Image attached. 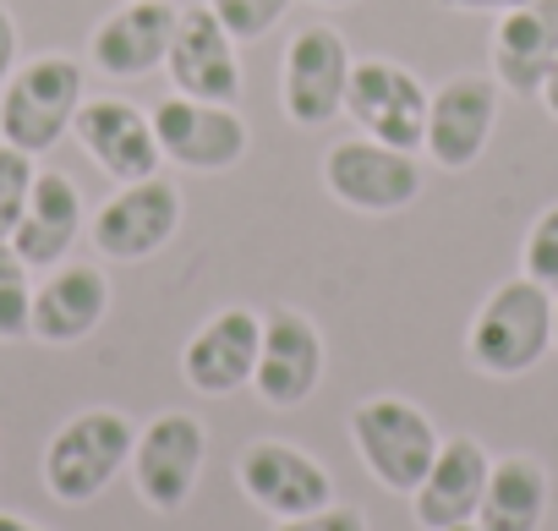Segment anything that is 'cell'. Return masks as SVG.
Segmentation results:
<instances>
[{"label":"cell","instance_id":"obj_29","mask_svg":"<svg viewBox=\"0 0 558 531\" xmlns=\"http://www.w3.org/2000/svg\"><path fill=\"white\" fill-rule=\"evenodd\" d=\"M438 7H449V12H493V17H504V12L525 7V0H438Z\"/></svg>","mask_w":558,"mask_h":531},{"label":"cell","instance_id":"obj_14","mask_svg":"<svg viewBox=\"0 0 558 531\" xmlns=\"http://www.w3.org/2000/svg\"><path fill=\"white\" fill-rule=\"evenodd\" d=\"M324 378V335L313 329L307 313H291V307H274L263 318V351H257V373H252V389L291 411L302 400H313Z\"/></svg>","mask_w":558,"mask_h":531},{"label":"cell","instance_id":"obj_8","mask_svg":"<svg viewBox=\"0 0 558 531\" xmlns=\"http://www.w3.org/2000/svg\"><path fill=\"white\" fill-rule=\"evenodd\" d=\"M427 88L395 67V61H356L351 67V88H345V116L389 148H422L427 137Z\"/></svg>","mask_w":558,"mask_h":531},{"label":"cell","instance_id":"obj_1","mask_svg":"<svg viewBox=\"0 0 558 531\" xmlns=\"http://www.w3.org/2000/svg\"><path fill=\"white\" fill-rule=\"evenodd\" d=\"M465 351H471V367L487 373V378H520V373H531L553 351V291L536 286L531 275L504 280L482 302V313L471 318Z\"/></svg>","mask_w":558,"mask_h":531},{"label":"cell","instance_id":"obj_21","mask_svg":"<svg viewBox=\"0 0 558 531\" xmlns=\"http://www.w3.org/2000/svg\"><path fill=\"white\" fill-rule=\"evenodd\" d=\"M83 192H77V181L72 176H61V170H39V181H34V197H28V208H23V225L12 230V246H17V257L28 263V269H61L66 263V252L77 246V236H83Z\"/></svg>","mask_w":558,"mask_h":531},{"label":"cell","instance_id":"obj_20","mask_svg":"<svg viewBox=\"0 0 558 531\" xmlns=\"http://www.w3.org/2000/svg\"><path fill=\"white\" fill-rule=\"evenodd\" d=\"M110 313V280L94 263H61L50 269V280L34 291V324L28 335L45 346H77L88 340Z\"/></svg>","mask_w":558,"mask_h":531},{"label":"cell","instance_id":"obj_23","mask_svg":"<svg viewBox=\"0 0 558 531\" xmlns=\"http://www.w3.org/2000/svg\"><path fill=\"white\" fill-rule=\"evenodd\" d=\"M34 324V280L12 241H0V340H28Z\"/></svg>","mask_w":558,"mask_h":531},{"label":"cell","instance_id":"obj_15","mask_svg":"<svg viewBox=\"0 0 558 531\" xmlns=\"http://www.w3.org/2000/svg\"><path fill=\"white\" fill-rule=\"evenodd\" d=\"M170 83L186 99H214V105H235L241 94V61H235V39L225 34V23L208 7H186L175 17V39H170Z\"/></svg>","mask_w":558,"mask_h":531},{"label":"cell","instance_id":"obj_27","mask_svg":"<svg viewBox=\"0 0 558 531\" xmlns=\"http://www.w3.org/2000/svg\"><path fill=\"white\" fill-rule=\"evenodd\" d=\"M274 531H367V515L351 509V504H329V509H313V515H296V520H279Z\"/></svg>","mask_w":558,"mask_h":531},{"label":"cell","instance_id":"obj_3","mask_svg":"<svg viewBox=\"0 0 558 531\" xmlns=\"http://www.w3.org/2000/svg\"><path fill=\"white\" fill-rule=\"evenodd\" d=\"M132 444L137 427L121 411H77L45 449V487L61 504H94L121 476V466H132Z\"/></svg>","mask_w":558,"mask_h":531},{"label":"cell","instance_id":"obj_11","mask_svg":"<svg viewBox=\"0 0 558 531\" xmlns=\"http://www.w3.org/2000/svg\"><path fill=\"white\" fill-rule=\"evenodd\" d=\"M498 126V77H449L427 99V159L449 176L471 170L487 154V137Z\"/></svg>","mask_w":558,"mask_h":531},{"label":"cell","instance_id":"obj_16","mask_svg":"<svg viewBox=\"0 0 558 531\" xmlns=\"http://www.w3.org/2000/svg\"><path fill=\"white\" fill-rule=\"evenodd\" d=\"M257 351H263V318L246 307H225L186 340L181 373L197 395H235L252 384Z\"/></svg>","mask_w":558,"mask_h":531},{"label":"cell","instance_id":"obj_34","mask_svg":"<svg viewBox=\"0 0 558 531\" xmlns=\"http://www.w3.org/2000/svg\"><path fill=\"white\" fill-rule=\"evenodd\" d=\"M449 531H482V526H476V520H465V526H449Z\"/></svg>","mask_w":558,"mask_h":531},{"label":"cell","instance_id":"obj_12","mask_svg":"<svg viewBox=\"0 0 558 531\" xmlns=\"http://www.w3.org/2000/svg\"><path fill=\"white\" fill-rule=\"evenodd\" d=\"M175 230H181V192H175L170 181H159V176L121 186V192L94 214V225H88L99 257H110V263L154 257Z\"/></svg>","mask_w":558,"mask_h":531},{"label":"cell","instance_id":"obj_33","mask_svg":"<svg viewBox=\"0 0 558 531\" xmlns=\"http://www.w3.org/2000/svg\"><path fill=\"white\" fill-rule=\"evenodd\" d=\"M313 7H351V0H313Z\"/></svg>","mask_w":558,"mask_h":531},{"label":"cell","instance_id":"obj_10","mask_svg":"<svg viewBox=\"0 0 558 531\" xmlns=\"http://www.w3.org/2000/svg\"><path fill=\"white\" fill-rule=\"evenodd\" d=\"M154 137L159 154L181 170H230L246 154V121L235 116V105H214V99H165L154 116Z\"/></svg>","mask_w":558,"mask_h":531},{"label":"cell","instance_id":"obj_13","mask_svg":"<svg viewBox=\"0 0 558 531\" xmlns=\"http://www.w3.org/2000/svg\"><path fill=\"white\" fill-rule=\"evenodd\" d=\"M83 154L110 176V181H148L159 176L165 154H159V137H154V121L132 105V99H83L77 121H72Z\"/></svg>","mask_w":558,"mask_h":531},{"label":"cell","instance_id":"obj_28","mask_svg":"<svg viewBox=\"0 0 558 531\" xmlns=\"http://www.w3.org/2000/svg\"><path fill=\"white\" fill-rule=\"evenodd\" d=\"M17 50H23V39H17V17H12L7 0H0V88H7V77L17 72Z\"/></svg>","mask_w":558,"mask_h":531},{"label":"cell","instance_id":"obj_26","mask_svg":"<svg viewBox=\"0 0 558 531\" xmlns=\"http://www.w3.org/2000/svg\"><path fill=\"white\" fill-rule=\"evenodd\" d=\"M520 269H525L536 286L558 291V203L536 214V225H531V236H525V252H520Z\"/></svg>","mask_w":558,"mask_h":531},{"label":"cell","instance_id":"obj_18","mask_svg":"<svg viewBox=\"0 0 558 531\" xmlns=\"http://www.w3.org/2000/svg\"><path fill=\"white\" fill-rule=\"evenodd\" d=\"M558 67V0H525V7L498 17L493 34V77L509 94H536L547 88Z\"/></svg>","mask_w":558,"mask_h":531},{"label":"cell","instance_id":"obj_7","mask_svg":"<svg viewBox=\"0 0 558 531\" xmlns=\"http://www.w3.org/2000/svg\"><path fill=\"white\" fill-rule=\"evenodd\" d=\"M203 455H208V433L197 417H186V411L154 417L132 444V482H137L143 504L159 515H175L197 487Z\"/></svg>","mask_w":558,"mask_h":531},{"label":"cell","instance_id":"obj_24","mask_svg":"<svg viewBox=\"0 0 558 531\" xmlns=\"http://www.w3.org/2000/svg\"><path fill=\"white\" fill-rule=\"evenodd\" d=\"M34 154L12 148V143H0V241H12V230L23 225V208L34 197Z\"/></svg>","mask_w":558,"mask_h":531},{"label":"cell","instance_id":"obj_17","mask_svg":"<svg viewBox=\"0 0 558 531\" xmlns=\"http://www.w3.org/2000/svg\"><path fill=\"white\" fill-rule=\"evenodd\" d=\"M175 7L165 0H126L121 12H110L94 39H88V56L105 77H148L154 67H165L170 56V39H175Z\"/></svg>","mask_w":558,"mask_h":531},{"label":"cell","instance_id":"obj_32","mask_svg":"<svg viewBox=\"0 0 558 531\" xmlns=\"http://www.w3.org/2000/svg\"><path fill=\"white\" fill-rule=\"evenodd\" d=\"M553 346H558V297H553Z\"/></svg>","mask_w":558,"mask_h":531},{"label":"cell","instance_id":"obj_4","mask_svg":"<svg viewBox=\"0 0 558 531\" xmlns=\"http://www.w3.org/2000/svg\"><path fill=\"white\" fill-rule=\"evenodd\" d=\"M351 438H356V455L367 460V471L395 487V493H416L433 455H438V427L422 406L400 400V395H373L351 411Z\"/></svg>","mask_w":558,"mask_h":531},{"label":"cell","instance_id":"obj_22","mask_svg":"<svg viewBox=\"0 0 558 531\" xmlns=\"http://www.w3.org/2000/svg\"><path fill=\"white\" fill-rule=\"evenodd\" d=\"M547 515V471L531 455H504L487 471L476 526L482 531H536Z\"/></svg>","mask_w":558,"mask_h":531},{"label":"cell","instance_id":"obj_9","mask_svg":"<svg viewBox=\"0 0 558 531\" xmlns=\"http://www.w3.org/2000/svg\"><path fill=\"white\" fill-rule=\"evenodd\" d=\"M241 493L268 509L274 520H296V515H313V509H329L335 504V476L296 444H279V438H257L246 444L241 466Z\"/></svg>","mask_w":558,"mask_h":531},{"label":"cell","instance_id":"obj_25","mask_svg":"<svg viewBox=\"0 0 558 531\" xmlns=\"http://www.w3.org/2000/svg\"><path fill=\"white\" fill-rule=\"evenodd\" d=\"M208 12L225 23V34L235 45H252L291 12V0H208Z\"/></svg>","mask_w":558,"mask_h":531},{"label":"cell","instance_id":"obj_6","mask_svg":"<svg viewBox=\"0 0 558 531\" xmlns=\"http://www.w3.org/2000/svg\"><path fill=\"white\" fill-rule=\"evenodd\" d=\"M324 186H329V197H340L356 214H400L405 203L422 197V159L411 148L351 137V143L329 148Z\"/></svg>","mask_w":558,"mask_h":531},{"label":"cell","instance_id":"obj_2","mask_svg":"<svg viewBox=\"0 0 558 531\" xmlns=\"http://www.w3.org/2000/svg\"><path fill=\"white\" fill-rule=\"evenodd\" d=\"M83 94H88V77L72 56H39L17 67L7 88H0V143H12L34 159L50 154L72 132Z\"/></svg>","mask_w":558,"mask_h":531},{"label":"cell","instance_id":"obj_19","mask_svg":"<svg viewBox=\"0 0 558 531\" xmlns=\"http://www.w3.org/2000/svg\"><path fill=\"white\" fill-rule=\"evenodd\" d=\"M487 471H493V460H487V449H482L471 433L444 438L438 455H433V466H427V476H422V487L411 493L422 531H449V526L476 520Z\"/></svg>","mask_w":558,"mask_h":531},{"label":"cell","instance_id":"obj_5","mask_svg":"<svg viewBox=\"0 0 558 531\" xmlns=\"http://www.w3.org/2000/svg\"><path fill=\"white\" fill-rule=\"evenodd\" d=\"M351 45L340 39V28L329 23H307L296 28V39L286 45V72H279V105L296 126H329L345 110V88H351Z\"/></svg>","mask_w":558,"mask_h":531},{"label":"cell","instance_id":"obj_30","mask_svg":"<svg viewBox=\"0 0 558 531\" xmlns=\"http://www.w3.org/2000/svg\"><path fill=\"white\" fill-rule=\"evenodd\" d=\"M542 105H547V116L558 121V67H553V77H547V88H542Z\"/></svg>","mask_w":558,"mask_h":531},{"label":"cell","instance_id":"obj_31","mask_svg":"<svg viewBox=\"0 0 558 531\" xmlns=\"http://www.w3.org/2000/svg\"><path fill=\"white\" fill-rule=\"evenodd\" d=\"M0 531H45V526H34V520H23V515H0Z\"/></svg>","mask_w":558,"mask_h":531}]
</instances>
